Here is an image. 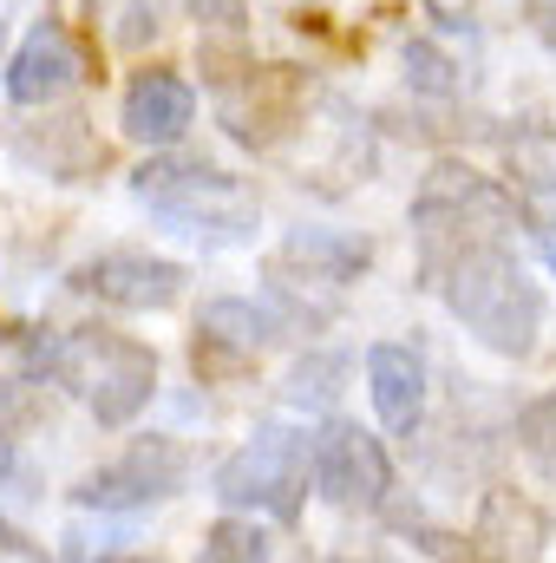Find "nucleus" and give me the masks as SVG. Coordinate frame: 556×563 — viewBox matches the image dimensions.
<instances>
[{"mask_svg": "<svg viewBox=\"0 0 556 563\" xmlns=\"http://www.w3.org/2000/svg\"><path fill=\"white\" fill-rule=\"evenodd\" d=\"M445 308L458 314V328L504 354V361H524L544 334V288L531 282V269L504 250V243H471L445 263Z\"/></svg>", "mask_w": 556, "mask_h": 563, "instance_id": "1", "label": "nucleus"}, {"mask_svg": "<svg viewBox=\"0 0 556 563\" xmlns=\"http://www.w3.org/2000/svg\"><path fill=\"white\" fill-rule=\"evenodd\" d=\"M33 367L73 387L99 426H132L157 394V354L112 328H66L33 347Z\"/></svg>", "mask_w": 556, "mask_h": 563, "instance_id": "2", "label": "nucleus"}, {"mask_svg": "<svg viewBox=\"0 0 556 563\" xmlns=\"http://www.w3.org/2000/svg\"><path fill=\"white\" fill-rule=\"evenodd\" d=\"M132 197H138L164 230H177V236H190L203 250H236L263 223V203H256V190L243 177L210 170V164H190V157L144 164L138 177H132Z\"/></svg>", "mask_w": 556, "mask_h": 563, "instance_id": "3", "label": "nucleus"}, {"mask_svg": "<svg viewBox=\"0 0 556 563\" xmlns=\"http://www.w3.org/2000/svg\"><path fill=\"white\" fill-rule=\"evenodd\" d=\"M210 492L230 505V511H269L281 525L301 518V498H308V432L288 420H263L210 478Z\"/></svg>", "mask_w": 556, "mask_h": 563, "instance_id": "4", "label": "nucleus"}, {"mask_svg": "<svg viewBox=\"0 0 556 563\" xmlns=\"http://www.w3.org/2000/svg\"><path fill=\"white\" fill-rule=\"evenodd\" d=\"M308 478L334 511H380L393 492V459L367 426L334 413L321 432H308Z\"/></svg>", "mask_w": 556, "mask_h": 563, "instance_id": "5", "label": "nucleus"}, {"mask_svg": "<svg viewBox=\"0 0 556 563\" xmlns=\"http://www.w3.org/2000/svg\"><path fill=\"white\" fill-rule=\"evenodd\" d=\"M184 478H190V459H184L177 439H138L125 459L86 472L73 485V505H86V511H138V505H157V498H177Z\"/></svg>", "mask_w": 556, "mask_h": 563, "instance_id": "6", "label": "nucleus"}, {"mask_svg": "<svg viewBox=\"0 0 556 563\" xmlns=\"http://www.w3.org/2000/svg\"><path fill=\"white\" fill-rule=\"evenodd\" d=\"M518 210H511V197L491 184V177H478L471 164H432V177H425V190H419L413 203V230L425 243H438L445 230H458V236H471V230H504Z\"/></svg>", "mask_w": 556, "mask_h": 563, "instance_id": "7", "label": "nucleus"}, {"mask_svg": "<svg viewBox=\"0 0 556 563\" xmlns=\"http://www.w3.org/2000/svg\"><path fill=\"white\" fill-rule=\"evenodd\" d=\"M184 263L170 256H144V250H105L92 263L73 269V288L92 295L99 308H119V314H164L177 295H184Z\"/></svg>", "mask_w": 556, "mask_h": 563, "instance_id": "8", "label": "nucleus"}, {"mask_svg": "<svg viewBox=\"0 0 556 563\" xmlns=\"http://www.w3.org/2000/svg\"><path fill=\"white\" fill-rule=\"evenodd\" d=\"M79 79H86V59H79L73 33H66L59 20H40V26L20 40V53L7 59V99H13V106H53V99H66Z\"/></svg>", "mask_w": 556, "mask_h": 563, "instance_id": "9", "label": "nucleus"}, {"mask_svg": "<svg viewBox=\"0 0 556 563\" xmlns=\"http://www.w3.org/2000/svg\"><path fill=\"white\" fill-rule=\"evenodd\" d=\"M119 125H125L132 144H177L197 125V92H190V79H177V73H164V66L138 73V79L125 86Z\"/></svg>", "mask_w": 556, "mask_h": 563, "instance_id": "10", "label": "nucleus"}, {"mask_svg": "<svg viewBox=\"0 0 556 563\" xmlns=\"http://www.w3.org/2000/svg\"><path fill=\"white\" fill-rule=\"evenodd\" d=\"M367 387H374V413L393 439H413L425 426V361L407 341H374L367 347Z\"/></svg>", "mask_w": 556, "mask_h": 563, "instance_id": "11", "label": "nucleus"}, {"mask_svg": "<svg viewBox=\"0 0 556 563\" xmlns=\"http://www.w3.org/2000/svg\"><path fill=\"white\" fill-rule=\"evenodd\" d=\"M544 511L518 492H485L478 505V525H471V544L465 558H485V563H544Z\"/></svg>", "mask_w": 556, "mask_h": 563, "instance_id": "12", "label": "nucleus"}, {"mask_svg": "<svg viewBox=\"0 0 556 563\" xmlns=\"http://www.w3.org/2000/svg\"><path fill=\"white\" fill-rule=\"evenodd\" d=\"M374 263V250L347 230H288L276 250V282H308V288H347Z\"/></svg>", "mask_w": 556, "mask_h": 563, "instance_id": "13", "label": "nucleus"}, {"mask_svg": "<svg viewBox=\"0 0 556 563\" xmlns=\"http://www.w3.org/2000/svg\"><path fill=\"white\" fill-rule=\"evenodd\" d=\"M86 125H92V119H79V112H66V119H46V125H33V132L13 144V151H20V164L46 170L53 184H73L79 170L105 164V144H92V132H86Z\"/></svg>", "mask_w": 556, "mask_h": 563, "instance_id": "14", "label": "nucleus"}, {"mask_svg": "<svg viewBox=\"0 0 556 563\" xmlns=\"http://www.w3.org/2000/svg\"><path fill=\"white\" fill-rule=\"evenodd\" d=\"M276 308H263V301H249V295H216V301H203V314H197V347H223V354H256V347H269L276 341Z\"/></svg>", "mask_w": 556, "mask_h": 563, "instance_id": "15", "label": "nucleus"}, {"mask_svg": "<svg viewBox=\"0 0 556 563\" xmlns=\"http://www.w3.org/2000/svg\"><path fill=\"white\" fill-rule=\"evenodd\" d=\"M504 177L524 197H556V125L524 119L518 132H504Z\"/></svg>", "mask_w": 556, "mask_h": 563, "instance_id": "16", "label": "nucleus"}, {"mask_svg": "<svg viewBox=\"0 0 556 563\" xmlns=\"http://www.w3.org/2000/svg\"><path fill=\"white\" fill-rule=\"evenodd\" d=\"M276 558V544H269V531L256 525V518H216L210 531H203V544H197V563H269Z\"/></svg>", "mask_w": 556, "mask_h": 563, "instance_id": "17", "label": "nucleus"}, {"mask_svg": "<svg viewBox=\"0 0 556 563\" xmlns=\"http://www.w3.org/2000/svg\"><path fill=\"white\" fill-rule=\"evenodd\" d=\"M518 445H524L531 472H537L544 485H556V394L531 400V407L518 413Z\"/></svg>", "mask_w": 556, "mask_h": 563, "instance_id": "18", "label": "nucleus"}, {"mask_svg": "<svg viewBox=\"0 0 556 563\" xmlns=\"http://www.w3.org/2000/svg\"><path fill=\"white\" fill-rule=\"evenodd\" d=\"M341 380H347V354H308V361H294V374H288V400H294V407H334Z\"/></svg>", "mask_w": 556, "mask_h": 563, "instance_id": "19", "label": "nucleus"}, {"mask_svg": "<svg viewBox=\"0 0 556 563\" xmlns=\"http://www.w3.org/2000/svg\"><path fill=\"white\" fill-rule=\"evenodd\" d=\"M92 20H105L112 46H125V53L157 40V7L151 0H92Z\"/></svg>", "mask_w": 556, "mask_h": 563, "instance_id": "20", "label": "nucleus"}, {"mask_svg": "<svg viewBox=\"0 0 556 563\" xmlns=\"http://www.w3.org/2000/svg\"><path fill=\"white\" fill-rule=\"evenodd\" d=\"M407 79H413L419 92H438V99L458 92V66H452L432 40H413V46H407Z\"/></svg>", "mask_w": 556, "mask_h": 563, "instance_id": "21", "label": "nucleus"}, {"mask_svg": "<svg viewBox=\"0 0 556 563\" xmlns=\"http://www.w3.org/2000/svg\"><path fill=\"white\" fill-rule=\"evenodd\" d=\"M184 13L203 26H243V0H184Z\"/></svg>", "mask_w": 556, "mask_h": 563, "instance_id": "22", "label": "nucleus"}, {"mask_svg": "<svg viewBox=\"0 0 556 563\" xmlns=\"http://www.w3.org/2000/svg\"><path fill=\"white\" fill-rule=\"evenodd\" d=\"M7 472H13V439L0 432V478H7Z\"/></svg>", "mask_w": 556, "mask_h": 563, "instance_id": "23", "label": "nucleus"}, {"mask_svg": "<svg viewBox=\"0 0 556 563\" xmlns=\"http://www.w3.org/2000/svg\"><path fill=\"white\" fill-rule=\"evenodd\" d=\"M544 40H551V46H556V0H551V7H544Z\"/></svg>", "mask_w": 556, "mask_h": 563, "instance_id": "24", "label": "nucleus"}, {"mask_svg": "<svg viewBox=\"0 0 556 563\" xmlns=\"http://www.w3.org/2000/svg\"><path fill=\"white\" fill-rule=\"evenodd\" d=\"M105 563H164V558H105Z\"/></svg>", "mask_w": 556, "mask_h": 563, "instance_id": "25", "label": "nucleus"}, {"mask_svg": "<svg viewBox=\"0 0 556 563\" xmlns=\"http://www.w3.org/2000/svg\"><path fill=\"white\" fill-rule=\"evenodd\" d=\"M0 59H7V20H0Z\"/></svg>", "mask_w": 556, "mask_h": 563, "instance_id": "26", "label": "nucleus"}]
</instances>
